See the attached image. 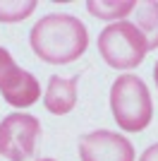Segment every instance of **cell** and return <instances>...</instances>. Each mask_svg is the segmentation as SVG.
<instances>
[{
	"mask_svg": "<svg viewBox=\"0 0 158 161\" xmlns=\"http://www.w3.org/2000/svg\"><path fill=\"white\" fill-rule=\"evenodd\" d=\"M34 53L50 65H67L77 60L89 46V31L77 17L53 12L41 17L29 34Z\"/></svg>",
	"mask_w": 158,
	"mask_h": 161,
	"instance_id": "cell-1",
	"label": "cell"
},
{
	"mask_svg": "<svg viewBox=\"0 0 158 161\" xmlns=\"http://www.w3.org/2000/svg\"><path fill=\"white\" fill-rule=\"evenodd\" d=\"M110 111L120 130L141 132L153 118V101L149 87L137 75H122L110 87Z\"/></svg>",
	"mask_w": 158,
	"mask_h": 161,
	"instance_id": "cell-2",
	"label": "cell"
},
{
	"mask_svg": "<svg viewBox=\"0 0 158 161\" xmlns=\"http://www.w3.org/2000/svg\"><path fill=\"white\" fill-rule=\"evenodd\" d=\"M98 53L115 70H132L144 63L149 46L132 22H113L98 34Z\"/></svg>",
	"mask_w": 158,
	"mask_h": 161,
	"instance_id": "cell-3",
	"label": "cell"
},
{
	"mask_svg": "<svg viewBox=\"0 0 158 161\" xmlns=\"http://www.w3.org/2000/svg\"><path fill=\"white\" fill-rule=\"evenodd\" d=\"M41 120L29 113H10L0 123V156L7 161H26L36 154Z\"/></svg>",
	"mask_w": 158,
	"mask_h": 161,
	"instance_id": "cell-4",
	"label": "cell"
},
{
	"mask_svg": "<svg viewBox=\"0 0 158 161\" xmlns=\"http://www.w3.org/2000/svg\"><path fill=\"white\" fill-rule=\"evenodd\" d=\"M82 161H134V147L125 135L93 130L79 140Z\"/></svg>",
	"mask_w": 158,
	"mask_h": 161,
	"instance_id": "cell-5",
	"label": "cell"
},
{
	"mask_svg": "<svg viewBox=\"0 0 158 161\" xmlns=\"http://www.w3.org/2000/svg\"><path fill=\"white\" fill-rule=\"evenodd\" d=\"M0 94H3V99H5L10 106L29 108L39 101L41 84L31 72H26L19 65H14L12 70L7 72V77L3 80V84H0Z\"/></svg>",
	"mask_w": 158,
	"mask_h": 161,
	"instance_id": "cell-6",
	"label": "cell"
},
{
	"mask_svg": "<svg viewBox=\"0 0 158 161\" xmlns=\"http://www.w3.org/2000/svg\"><path fill=\"white\" fill-rule=\"evenodd\" d=\"M77 87L79 77H50L43 96V106L48 113L65 115L70 113L77 103Z\"/></svg>",
	"mask_w": 158,
	"mask_h": 161,
	"instance_id": "cell-7",
	"label": "cell"
},
{
	"mask_svg": "<svg viewBox=\"0 0 158 161\" xmlns=\"http://www.w3.org/2000/svg\"><path fill=\"white\" fill-rule=\"evenodd\" d=\"M132 14H134L132 24L144 34L149 51H156L158 48V0H139L132 10Z\"/></svg>",
	"mask_w": 158,
	"mask_h": 161,
	"instance_id": "cell-8",
	"label": "cell"
},
{
	"mask_svg": "<svg viewBox=\"0 0 158 161\" xmlns=\"http://www.w3.org/2000/svg\"><path fill=\"white\" fill-rule=\"evenodd\" d=\"M134 5H137V0H89L86 10L93 17H98V19L122 22V19H127V14H132Z\"/></svg>",
	"mask_w": 158,
	"mask_h": 161,
	"instance_id": "cell-9",
	"label": "cell"
},
{
	"mask_svg": "<svg viewBox=\"0 0 158 161\" xmlns=\"http://www.w3.org/2000/svg\"><path fill=\"white\" fill-rule=\"evenodd\" d=\"M36 10V0H0V22L14 24Z\"/></svg>",
	"mask_w": 158,
	"mask_h": 161,
	"instance_id": "cell-10",
	"label": "cell"
},
{
	"mask_svg": "<svg viewBox=\"0 0 158 161\" xmlns=\"http://www.w3.org/2000/svg\"><path fill=\"white\" fill-rule=\"evenodd\" d=\"M14 65H17V63L12 60L10 51H5V48L0 46V84H3V80L7 77V72H10V70H12Z\"/></svg>",
	"mask_w": 158,
	"mask_h": 161,
	"instance_id": "cell-11",
	"label": "cell"
},
{
	"mask_svg": "<svg viewBox=\"0 0 158 161\" xmlns=\"http://www.w3.org/2000/svg\"><path fill=\"white\" fill-rule=\"evenodd\" d=\"M139 161H158V142L156 144H151V147L146 149L144 154H141V159Z\"/></svg>",
	"mask_w": 158,
	"mask_h": 161,
	"instance_id": "cell-12",
	"label": "cell"
},
{
	"mask_svg": "<svg viewBox=\"0 0 158 161\" xmlns=\"http://www.w3.org/2000/svg\"><path fill=\"white\" fill-rule=\"evenodd\" d=\"M153 80H156V87H158V63H156V67H153Z\"/></svg>",
	"mask_w": 158,
	"mask_h": 161,
	"instance_id": "cell-13",
	"label": "cell"
},
{
	"mask_svg": "<svg viewBox=\"0 0 158 161\" xmlns=\"http://www.w3.org/2000/svg\"><path fill=\"white\" fill-rule=\"evenodd\" d=\"M39 161H55V159H39Z\"/></svg>",
	"mask_w": 158,
	"mask_h": 161,
	"instance_id": "cell-14",
	"label": "cell"
}]
</instances>
